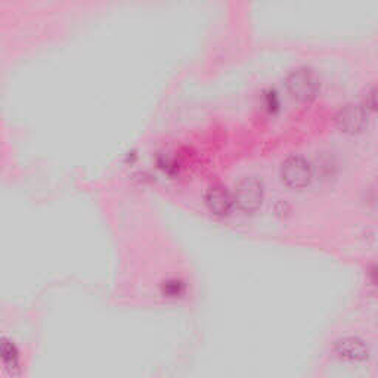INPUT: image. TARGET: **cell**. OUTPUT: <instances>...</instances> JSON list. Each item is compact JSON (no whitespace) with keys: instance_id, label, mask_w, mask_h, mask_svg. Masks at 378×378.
<instances>
[{"instance_id":"6da1fadb","label":"cell","mask_w":378,"mask_h":378,"mask_svg":"<svg viewBox=\"0 0 378 378\" xmlns=\"http://www.w3.org/2000/svg\"><path fill=\"white\" fill-rule=\"evenodd\" d=\"M233 204L245 213L260 208L263 201V185L257 177H244L235 186L232 195Z\"/></svg>"},{"instance_id":"7a4b0ae2","label":"cell","mask_w":378,"mask_h":378,"mask_svg":"<svg viewBox=\"0 0 378 378\" xmlns=\"http://www.w3.org/2000/svg\"><path fill=\"white\" fill-rule=\"evenodd\" d=\"M287 89L297 101L311 102L319 92V80L312 69L297 68L288 74Z\"/></svg>"},{"instance_id":"3957f363","label":"cell","mask_w":378,"mask_h":378,"mask_svg":"<svg viewBox=\"0 0 378 378\" xmlns=\"http://www.w3.org/2000/svg\"><path fill=\"white\" fill-rule=\"evenodd\" d=\"M281 177L287 186L293 189H302L311 182V165L302 156H291L281 165Z\"/></svg>"},{"instance_id":"277c9868","label":"cell","mask_w":378,"mask_h":378,"mask_svg":"<svg viewBox=\"0 0 378 378\" xmlns=\"http://www.w3.org/2000/svg\"><path fill=\"white\" fill-rule=\"evenodd\" d=\"M336 123L343 133H359L368 124V111L359 104H349L338 111Z\"/></svg>"},{"instance_id":"5b68a950","label":"cell","mask_w":378,"mask_h":378,"mask_svg":"<svg viewBox=\"0 0 378 378\" xmlns=\"http://www.w3.org/2000/svg\"><path fill=\"white\" fill-rule=\"evenodd\" d=\"M206 203H207V207L210 208V211L215 213V215L224 216L231 211L233 201H232V195L227 189V186H223L220 183H215L207 189Z\"/></svg>"},{"instance_id":"8992f818","label":"cell","mask_w":378,"mask_h":378,"mask_svg":"<svg viewBox=\"0 0 378 378\" xmlns=\"http://www.w3.org/2000/svg\"><path fill=\"white\" fill-rule=\"evenodd\" d=\"M0 362L9 375H17L21 371V356L15 343L10 338H0Z\"/></svg>"},{"instance_id":"52a82bcc","label":"cell","mask_w":378,"mask_h":378,"mask_svg":"<svg viewBox=\"0 0 378 378\" xmlns=\"http://www.w3.org/2000/svg\"><path fill=\"white\" fill-rule=\"evenodd\" d=\"M336 353L341 359L347 361H363L368 358V347L363 345V341L347 337L340 340L336 345Z\"/></svg>"},{"instance_id":"ba28073f","label":"cell","mask_w":378,"mask_h":378,"mask_svg":"<svg viewBox=\"0 0 378 378\" xmlns=\"http://www.w3.org/2000/svg\"><path fill=\"white\" fill-rule=\"evenodd\" d=\"M183 290V286L182 282L176 281V279H172V281H167L163 284V293L165 295H169V297H176V295H179Z\"/></svg>"}]
</instances>
